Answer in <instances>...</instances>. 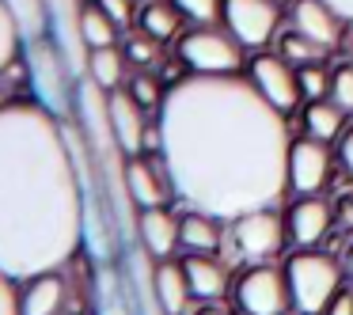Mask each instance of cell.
I'll use <instances>...</instances> for the list:
<instances>
[{
    "instance_id": "36",
    "label": "cell",
    "mask_w": 353,
    "mask_h": 315,
    "mask_svg": "<svg viewBox=\"0 0 353 315\" xmlns=\"http://www.w3.org/2000/svg\"><path fill=\"white\" fill-rule=\"evenodd\" d=\"M194 315H228V307L216 304V300H201V307H198Z\"/></svg>"
},
{
    "instance_id": "30",
    "label": "cell",
    "mask_w": 353,
    "mask_h": 315,
    "mask_svg": "<svg viewBox=\"0 0 353 315\" xmlns=\"http://www.w3.org/2000/svg\"><path fill=\"white\" fill-rule=\"evenodd\" d=\"M327 99H334L345 114H353V61H342L330 69V92Z\"/></svg>"
},
{
    "instance_id": "8",
    "label": "cell",
    "mask_w": 353,
    "mask_h": 315,
    "mask_svg": "<svg viewBox=\"0 0 353 315\" xmlns=\"http://www.w3.org/2000/svg\"><path fill=\"white\" fill-rule=\"evenodd\" d=\"M224 27L243 50H266L281 34V0H224Z\"/></svg>"
},
{
    "instance_id": "6",
    "label": "cell",
    "mask_w": 353,
    "mask_h": 315,
    "mask_svg": "<svg viewBox=\"0 0 353 315\" xmlns=\"http://www.w3.org/2000/svg\"><path fill=\"white\" fill-rule=\"evenodd\" d=\"M285 236H289V224H285V213L277 205L251 209V213L228 221V243L236 247V254L247 266L251 262H274L285 251Z\"/></svg>"
},
{
    "instance_id": "17",
    "label": "cell",
    "mask_w": 353,
    "mask_h": 315,
    "mask_svg": "<svg viewBox=\"0 0 353 315\" xmlns=\"http://www.w3.org/2000/svg\"><path fill=\"white\" fill-rule=\"evenodd\" d=\"M152 296H156V307L160 315H190V281H186V270L183 262H171V258H160L152 270Z\"/></svg>"
},
{
    "instance_id": "25",
    "label": "cell",
    "mask_w": 353,
    "mask_h": 315,
    "mask_svg": "<svg viewBox=\"0 0 353 315\" xmlns=\"http://www.w3.org/2000/svg\"><path fill=\"white\" fill-rule=\"evenodd\" d=\"M277 54L285 57V61L292 65V69H304V65H315V61H323V54H327V50L323 46H315L312 39H304V34L300 31H281L277 34Z\"/></svg>"
},
{
    "instance_id": "22",
    "label": "cell",
    "mask_w": 353,
    "mask_h": 315,
    "mask_svg": "<svg viewBox=\"0 0 353 315\" xmlns=\"http://www.w3.org/2000/svg\"><path fill=\"white\" fill-rule=\"evenodd\" d=\"M137 23H141V31H145V34H152V39H160L163 46H168V42H179L183 12H179L171 0H148L145 8H141Z\"/></svg>"
},
{
    "instance_id": "27",
    "label": "cell",
    "mask_w": 353,
    "mask_h": 315,
    "mask_svg": "<svg viewBox=\"0 0 353 315\" xmlns=\"http://www.w3.org/2000/svg\"><path fill=\"white\" fill-rule=\"evenodd\" d=\"M125 88H130L133 99H137L148 114H156V110H160V103H163V95H168V84H163V77H156V69H137Z\"/></svg>"
},
{
    "instance_id": "3",
    "label": "cell",
    "mask_w": 353,
    "mask_h": 315,
    "mask_svg": "<svg viewBox=\"0 0 353 315\" xmlns=\"http://www.w3.org/2000/svg\"><path fill=\"white\" fill-rule=\"evenodd\" d=\"M342 262L319 247H300L285 258V277L292 292V312L300 315H323L334 292L342 289Z\"/></svg>"
},
{
    "instance_id": "28",
    "label": "cell",
    "mask_w": 353,
    "mask_h": 315,
    "mask_svg": "<svg viewBox=\"0 0 353 315\" xmlns=\"http://www.w3.org/2000/svg\"><path fill=\"white\" fill-rule=\"evenodd\" d=\"M19 54H23V34H19L16 19H12L8 4L0 0V72L8 69Z\"/></svg>"
},
{
    "instance_id": "2",
    "label": "cell",
    "mask_w": 353,
    "mask_h": 315,
    "mask_svg": "<svg viewBox=\"0 0 353 315\" xmlns=\"http://www.w3.org/2000/svg\"><path fill=\"white\" fill-rule=\"evenodd\" d=\"M88 190L69 118L39 99L0 107V270L27 281L65 270L84 247Z\"/></svg>"
},
{
    "instance_id": "39",
    "label": "cell",
    "mask_w": 353,
    "mask_h": 315,
    "mask_svg": "<svg viewBox=\"0 0 353 315\" xmlns=\"http://www.w3.org/2000/svg\"><path fill=\"white\" fill-rule=\"evenodd\" d=\"M4 103H12V95H8V88H0V107H4Z\"/></svg>"
},
{
    "instance_id": "37",
    "label": "cell",
    "mask_w": 353,
    "mask_h": 315,
    "mask_svg": "<svg viewBox=\"0 0 353 315\" xmlns=\"http://www.w3.org/2000/svg\"><path fill=\"white\" fill-rule=\"evenodd\" d=\"M330 4L345 16V23H353V0H330Z\"/></svg>"
},
{
    "instance_id": "4",
    "label": "cell",
    "mask_w": 353,
    "mask_h": 315,
    "mask_svg": "<svg viewBox=\"0 0 353 315\" xmlns=\"http://www.w3.org/2000/svg\"><path fill=\"white\" fill-rule=\"evenodd\" d=\"M23 57H27V72H31V99H39L42 107H50L61 118L77 114L80 84H77V72L65 61L61 46L54 42V34L23 42Z\"/></svg>"
},
{
    "instance_id": "14",
    "label": "cell",
    "mask_w": 353,
    "mask_h": 315,
    "mask_svg": "<svg viewBox=\"0 0 353 315\" xmlns=\"http://www.w3.org/2000/svg\"><path fill=\"white\" fill-rule=\"evenodd\" d=\"M107 110H110V125H114V137L122 156H141L148 141V110L133 99L130 88H114L107 92Z\"/></svg>"
},
{
    "instance_id": "13",
    "label": "cell",
    "mask_w": 353,
    "mask_h": 315,
    "mask_svg": "<svg viewBox=\"0 0 353 315\" xmlns=\"http://www.w3.org/2000/svg\"><path fill=\"white\" fill-rule=\"evenodd\" d=\"M285 224H289V239L296 247H319L334 224V205L323 194H300L285 209Z\"/></svg>"
},
{
    "instance_id": "29",
    "label": "cell",
    "mask_w": 353,
    "mask_h": 315,
    "mask_svg": "<svg viewBox=\"0 0 353 315\" xmlns=\"http://www.w3.org/2000/svg\"><path fill=\"white\" fill-rule=\"evenodd\" d=\"M186 23H224V0H171Z\"/></svg>"
},
{
    "instance_id": "21",
    "label": "cell",
    "mask_w": 353,
    "mask_h": 315,
    "mask_svg": "<svg viewBox=\"0 0 353 315\" xmlns=\"http://www.w3.org/2000/svg\"><path fill=\"white\" fill-rule=\"evenodd\" d=\"M345 110L338 107L334 99H307V107H304V133L307 137H315V141H323V145H330V141H338L345 133Z\"/></svg>"
},
{
    "instance_id": "16",
    "label": "cell",
    "mask_w": 353,
    "mask_h": 315,
    "mask_svg": "<svg viewBox=\"0 0 353 315\" xmlns=\"http://www.w3.org/2000/svg\"><path fill=\"white\" fill-rule=\"evenodd\" d=\"M137 239L148 258H171L179 251V216L168 205H152L137 213Z\"/></svg>"
},
{
    "instance_id": "24",
    "label": "cell",
    "mask_w": 353,
    "mask_h": 315,
    "mask_svg": "<svg viewBox=\"0 0 353 315\" xmlns=\"http://www.w3.org/2000/svg\"><path fill=\"white\" fill-rule=\"evenodd\" d=\"M80 34H84L88 50H99V46H114L118 34H122V27L103 12L95 0H88L84 8H80Z\"/></svg>"
},
{
    "instance_id": "19",
    "label": "cell",
    "mask_w": 353,
    "mask_h": 315,
    "mask_svg": "<svg viewBox=\"0 0 353 315\" xmlns=\"http://www.w3.org/2000/svg\"><path fill=\"white\" fill-rule=\"evenodd\" d=\"M183 270L194 300H224V292L232 289L228 266L216 254H183Z\"/></svg>"
},
{
    "instance_id": "15",
    "label": "cell",
    "mask_w": 353,
    "mask_h": 315,
    "mask_svg": "<svg viewBox=\"0 0 353 315\" xmlns=\"http://www.w3.org/2000/svg\"><path fill=\"white\" fill-rule=\"evenodd\" d=\"M69 300L65 270H46L19 281V315H61Z\"/></svg>"
},
{
    "instance_id": "11",
    "label": "cell",
    "mask_w": 353,
    "mask_h": 315,
    "mask_svg": "<svg viewBox=\"0 0 353 315\" xmlns=\"http://www.w3.org/2000/svg\"><path fill=\"white\" fill-rule=\"evenodd\" d=\"M289 27L323 46L327 54H334L345 42V27L353 23H345V16L330 0H289Z\"/></svg>"
},
{
    "instance_id": "35",
    "label": "cell",
    "mask_w": 353,
    "mask_h": 315,
    "mask_svg": "<svg viewBox=\"0 0 353 315\" xmlns=\"http://www.w3.org/2000/svg\"><path fill=\"white\" fill-rule=\"evenodd\" d=\"M338 160H342V167L353 175V130H345L342 137H338Z\"/></svg>"
},
{
    "instance_id": "12",
    "label": "cell",
    "mask_w": 353,
    "mask_h": 315,
    "mask_svg": "<svg viewBox=\"0 0 353 315\" xmlns=\"http://www.w3.org/2000/svg\"><path fill=\"white\" fill-rule=\"evenodd\" d=\"M330 179V152L323 141L315 137H300L289 145V190L296 194H323Z\"/></svg>"
},
{
    "instance_id": "40",
    "label": "cell",
    "mask_w": 353,
    "mask_h": 315,
    "mask_svg": "<svg viewBox=\"0 0 353 315\" xmlns=\"http://www.w3.org/2000/svg\"><path fill=\"white\" fill-rule=\"evenodd\" d=\"M285 315H300V312H285Z\"/></svg>"
},
{
    "instance_id": "20",
    "label": "cell",
    "mask_w": 353,
    "mask_h": 315,
    "mask_svg": "<svg viewBox=\"0 0 353 315\" xmlns=\"http://www.w3.org/2000/svg\"><path fill=\"white\" fill-rule=\"evenodd\" d=\"M133 77V65L125 57V50L118 46H99L88 54V80L103 88V92H114V88H125Z\"/></svg>"
},
{
    "instance_id": "5",
    "label": "cell",
    "mask_w": 353,
    "mask_h": 315,
    "mask_svg": "<svg viewBox=\"0 0 353 315\" xmlns=\"http://www.w3.org/2000/svg\"><path fill=\"white\" fill-rule=\"evenodd\" d=\"M175 54L186 61V69L201 77H232V72H243L247 65L243 42L221 23H194L190 31L179 34Z\"/></svg>"
},
{
    "instance_id": "10",
    "label": "cell",
    "mask_w": 353,
    "mask_h": 315,
    "mask_svg": "<svg viewBox=\"0 0 353 315\" xmlns=\"http://www.w3.org/2000/svg\"><path fill=\"white\" fill-rule=\"evenodd\" d=\"M125 190L130 201L137 209H152V205H171L175 198V183H171V171L163 163L160 152H141V156H125Z\"/></svg>"
},
{
    "instance_id": "26",
    "label": "cell",
    "mask_w": 353,
    "mask_h": 315,
    "mask_svg": "<svg viewBox=\"0 0 353 315\" xmlns=\"http://www.w3.org/2000/svg\"><path fill=\"white\" fill-rule=\"evenodd\" d=\"M122 50H125V57H130L133 72L137 69H160V61H163V42L152 39V34H145V31H130V39H125Z\"/></svg>"
},
{
    "instance_id": "1",
    "label": "cell",
    "mask_w": 353,
    "mask_h": 315,
    "mask_svg": "<svg viewBox=\"0 0 353 315\" xmlns=\"http://www.w3.org/2000/svg\"><path fill=\"white\" fill-rule=\"evenodd\" d=\"M160 156L175 198L221 221L281 205L289 190V133L251 77L190 72L168 88L160 110Z\"/></svg>"
},
{
    "instance_id": "33",
    "label": "cell",
    "mask_w": 353,
    "mask_h": 315,
    "mask_svg": "<svg viewBox=\"0 0 353 315\" xmlns=\"http://www.w3.org/2000/svg\"><path fill=\"white\" fill-rule=\"evenodd\" d=\"M0 315H19V281L0 270Z\"/></svg>"
},
{
    "instance_id": "31",
    "label": "cell",
    "mask_w": 353,
    "mask_h": 315,
    "mask_svg": "<svg viewBox=\"0 0 353 315\" xmlns=\"http://www.w3.org/2000/svg\"><path fill=\"white\" fill-rule=\"evenodd\" d=\"M296 77H300V92H304L307 99H323V95L330 92V72L323 69V61L296 69Z\"/></svg>"
},
{
    "instance_id": "23",
    "label": "cell",
    "mask_w": 353,
    "mask_h": 315,
    "mask_svg": "<svg viewBox=\"0 0 353 315\" xmlns=\"http://www.w3.org/2000/svg\"><path fill=\"white\" fill-rule=\"evenodd\" d=\"M12 12V19H16L19 34H23V42H34V39H46L50 31H54V19H50V4L46 0H4Z\"/></svg>"
},
{
    "instance_id": "34",
    "label": "cell",
    "mask_w": 353,
    "mask_h": 315,
    "mask_svg": "<svg viewBox=\"0 0 353 315\" xmlns=\"http://www.w3.org/2000/svg\"><path fill=\"white\" fill-rule=\"evenodd\" d=\"M327 315H353V292L338 289V292H334V300L327 304Z\"/></svg>"
},
{
    "instance_id": "7",
    "label": "cell",
    "mask_w": 353,
    "mask_h": 315,
    "mask_svg": "<svg viewBox=\"0 0 353 315\" xmlns=\"http://www.w3.org/2000/svg\"><path fill=\"white\" fill-rule=\"evenodd\" d=\"M236 307L243 315H285L292 312V292L285 266L277 262H251L232 285Z\"/></svg>"
},
{
    "instance_id": "18",
    "label": "cell",
    "mask_w": 353,
    "mask_h": 315,
    "mask_svg": "<svg viewBox=\"0 0 353 315\" xmlns=\"http://www.w3.org/2000/svg\"><path fill=\"white\" fill-rule=\"evenodd\" d=\"M224 247V221L201 209H186L179 216V251L186 254H216Z\"/></svg>"
},
{
    "instance_id": "38",
    "label": "cell",
    "mask_w": 353,
    "mask_h": 315,
    "mask_svg": "<svg viewBox=\"0 0 353 315\" xmlns=\"http://www.w3.org/2000/svg\"><path fill=\"white\" fill-rule=\"evenodd\" d=\"M342 270H345V274H353V243L345 247V258H342Z\"/></svg>"
},
{
    "instance_id": "32",
    "label": "cell",
    "mask_w": 353,
    "mask_h": 315,
    "mask_svg": "<svg viewBox=\"0 0 353 315\" xmlns=\"http://www.w3.org/2000/svg\"><path fill=\"white\" fill-rule=\"evenodd\" d=\"M95 4H99V8L107 12L110 19H114L122 31H133V19L141 16V12H137V0H95Z\"/></svg>"
},
{
    "instance_id": "9",
    "label": "cell",
    "mask_w": 353,
    "mask_h": 315,
    "mask_svg": "<svg viewBox=\"0 0 353 315\" xmlns=\"http://www.w3.org/2000/svg\"><path fill=\"white\" fill-rule=\"evenodd\" d=\"M247 77H251V84L259 88L262 99H266L274 110L292 114V110L300 107V95H304L300 92V77L281 54H262L259 50V54L247 61Z\"/></svg>"
}]
</instances>
